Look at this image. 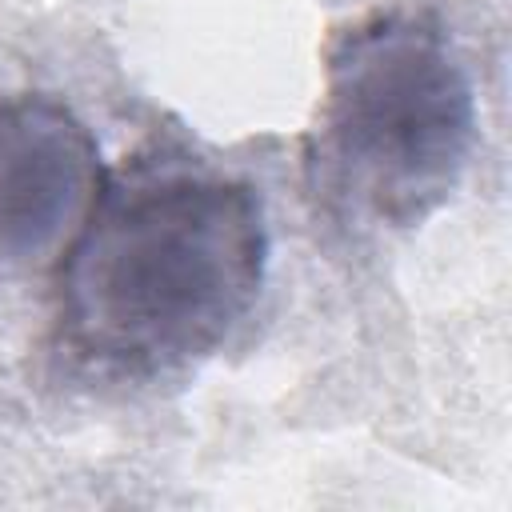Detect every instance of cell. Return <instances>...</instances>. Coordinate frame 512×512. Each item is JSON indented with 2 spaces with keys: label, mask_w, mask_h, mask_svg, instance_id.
I'll use <instances>...</instances> for the list:
<instances>
[{
  "label": "cell",
  "mask_w": 512,
  "mask_h": 512,
  "mask_svg": "<svg viewBox=\"0 0 512 512\" xmlns=\"http://www.w3.org/2000/svg\"><path fill=\"white\" fill-rule=\"evenodd\" d=\"M268 276L256 188L188 156L108 172L56 260V336L104 376L152 380L208 360Z\"/></svg>",
  "instance_id": "6da1fadb"
},
{
  "label": "cell",
  "mask_w": 512,
  "mask_h": 512,
  "mask_svg": "<svg viewBox=\"0 0 512 512\" xmlns=\"http://www.w3.org/2000/svg\"><path fill=\"white\" fill-rule=\"evenodd\" d=\"M472 144V80L432 16L372 12L332 36L304 180L336 224H424L456 192Z\"/></svg>",
  "instance_id": "7a4b0ae2"
},
{
  "label": "cell",
  "mask_w": 512,
  "mask_h": 512,
  "mask_svg": "<svg viewBox=\"0 0 512 512\" xmlns=\"http://www.w3.org/2000/svg\"><path fill=\"white\" fill-rule=\"evenodd\" d=\"M104 184L100 140L64 100H0V272L56 268Z\"/></svg>",
  "instance_id": "3957f363"
}]
</instances>
